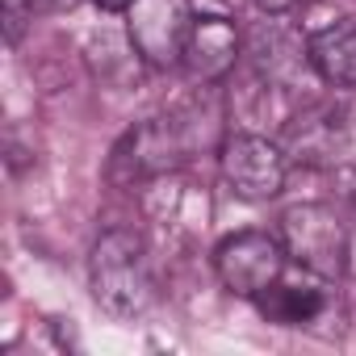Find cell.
Segmentation results:
<instances>
[{
	"instance_id": "cell-6",
	"label": "cell",
	"mask_w": 356,
	"mask_h": 356,
	"mask_svg": "<svg viewBox=\"0 0 356 356\" xmlns=\"http://www.w3.org/2000/svg\"><path fill=\"white\" fill-rule=\"evenodd\" d=\"M235 59H239V30H235V22H227V17H197V26L189 34V47H185V59H181L189 80L218 84L235 67Z\"/></svg>"
},
{
	"instance_id": "cell-1",
	"label": "cell",
	"mask_w": 356,
	"mask_h": 356,
	"mask_svg": "<svg viewBox=\"0 0 356 356\" xmlns=\"http://www.w3.org/2000/svg\"><path fill=\"white\" fill-rule=\"evenodd\" d=\"M88 281H92V298L105 314H113L122 323L143 318L155 306V273H151L147 239L130 227L105 231L92 243Z\"/></svg>"
},
{
	"instance_id": "cell-8",
	"label": "cell",
	"mask_w": 356,
	"mask_h": 356,
	"mask_svg": "<svg viewBox=\"0 0 356 356\" xmlns=\"http://www.w3.org/2000/svg\"><path fill=\"white\" fill-rule=\"evenodd\" d=\"M310 67L331 88H356V17H339L306 42Z\"/></svg>"
},
{
	"instance_id": "cell-10",
	"label": "cell",
	"mask_w": 356,
	"mask_h": 356,
	"mask_svg": "<svg viewBox=\"0 0 356 356\" xmlns=\"http://www.w3.org/2000/svg\"><path fill=\"white\" fill-rule=\"evenodd\" d=\"M256 5L264 9V13H273V17H281V13H289V9H298L302 0H256Z\"/></svg>"
},
{
	"instance_id": "cell-9",
	"label": "cell",
	"mask_w": 356,
	"mask_h": 356,
	"mask_svg": "<svg viewBox=\"0 0 356 356\" xmlns=\"http://www.w3.org/2000/svg\"><path fill=\"white\" fill-rule=\"evenodd\" d=\"M5 5V42H17L26 22L34 17V0H0Z\"/></svg>"
},
{
	"instance_id": "cell-4",
	"label": "cell",
	"mask_w": 356,
	"mask_h": 356,
	"mask_svg": "<svg viewBox=\"0 0 356 356\" xmlns=\"http://www.w3.org/2000/svg\"><path fill=\"white\" fill-rule=\"evenodd\" d=\"M130 47L147 67H176L185 59L197 13L189 0H134L126 9Z\"/></svg>"
},
{
	"instance_id": "cell-7",
	"label": "cell",
	"mask_w": 356,
	"mask_h": 356,
	"mask_svg": "<svg viewBox=\"0 0 356 356\" xmlns=\"http://www.w3.org/2000/svg\"><path fill=\"white\" fill-rule=\"evenodd\" d=\"M318 285H331V281H323V277H314V273H306V268H302L298 281H289V277L281 273V281H273V285L256 298V306H260V314H264L268 323H277V327H306V323H314V318L327 310V289H318Z\"/></svg>"
},
{
	"instance_id": "cell-5",
	"label": "cell",
	"mask_w": 356,
	"mask_h": 356,
	"mask_svg": "<svg viewBox=\"0 0 356 356\" xmlns=\"http://www.w3.org/2000/svg\"><path fill=\"white\" fill-rule=\"evenodd\" d=\"M285 151L264 134H231L222 143V176L235 197L268 202L285 189Z\"/></svg>"
},
{
	"instance_id": "cell-3",
	"label": "cell",
	"mask_w": 356,
	"mask_h": 356,
	"mask_svg": "<svg viewBox=\"0 0 356 356\" xmlns=\"http://www.w3.org/2000/svg\"><path fill=\"white\" fill-rule=\"evenodd\" d=\"M285 264H289V252H285L281 235H268V231H239V235H227L214 248V273H218V281L235 298H252V302L273 281H281Z\"/></svg>"
},
{
	"instance_id": "cell-2",
	"label": "cell",
	"mask_w": 356,
	"mask_h": 356,
	"mask_svg": "<svg viewBox=\"0 0 356 356\" xmlns=\"http://www.w3.org/2000/svg\"><path fill=\"white\" fill-rule=\"evenodd\" d=\"M281 243L289 252V260L323 281H339L348 268V231L335 218V210L306 202V206H289L281 214Z\"/></svg>"
},
{
	"instance_id": "cell-11",
	"label": "cell",
	"mask_w": 356,
	"mask_h": 356,
	"mask_svg": "<svg viewBox=\"0 0 356 356\" xmlns=\"http://www.w3.org/2000/svg\"><path fill=\"white\" fill-rule=\"evenodd\" d=\"M92 5H97V9H105V13H126L134 0H92Z\"/></svg>"
}]
</instances>
